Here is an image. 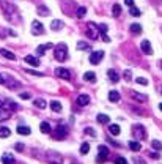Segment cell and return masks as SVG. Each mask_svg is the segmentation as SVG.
I'll use <instances>...</instances> for the list:
<instances>
[{
	"instance_id": "8d00e7d4",
	"label": "cell",
	"mask_w": 162,
	"mask_h": 164,
	"mask_svg": "<svg viewBox=\"0 0 162 164\" xmlns=\"http://www.w3.org/2000/svg\"><path fill=\"white\" fill-rule=\"evenodd\" d=\"M129 13H131V16H134V17H139V16H140V10H139V8H136V6H131Z\"/></svg>"
},
{
	"instance_id": "3957f363",
	"label": "cell",
	"mask_w": 162,
	"mask_h": 164,
	"mask_svg": "<svg viewBox=\"0 0 162 164\" xmlns=\"http://www.w3.org/2000/svg\"><path fill=\"white\" fill-rule=\"evenodd\" d=\"M87 36L90 40H96L99 36V25H96L95 22H88L87 27Z\"/></svg>"
},
{
	"instance_id": "6da1fadb",
	"label": "cell",
	"mask_w": 162,
	"mask_h": 164,
	"mask_svg": "<svg viewBox=\"0 0 162 164\" xmlns=\"http://www.w3.org/2000/svg\"><path fill=\"white\" fill-rule=\"evenodd\" d=\"M55 59L58 62H65L68 59V46L65 43H60L55 46Z\"/></svg>"
},
{
	"instance_id": "8fae6325",
	"label": "cell",
	"mask_w": 162,
	"mask_h": 164,
	"mask_svg": "<svg viewBox=\"0 0 162 164\" xmlns=\"http://www.w3.org/2000/svg\"><path fill=\"white\" fill-rule=\"evenodd\" d=\"M140 48H142L143 54H148V55H151V54H153L151 44H150V41H148V40H143V41H142V44H140Z\"/></svg>"
},
{
	"instance_id": "7bdbcfd3",
	"label": "cell",
	"mask_w": 162,
	"mask_h": 164,
	"mask_svg": "<svg viewBox=\"0 0 162 164\" xmlns=\"http://www.w3.org/2000/svg\"><path fill=\"white\" fill-rule=\"evenodd\" d=\"M115 164H128V161H126L124 158H121V156H120V158H116V159H115Z\"/></svg>"
},
{
	"instance_id": "e0dca14e",
	"label": "cell",
	"mask_w": 162,
	"mask_h": 164,
	"mask_svg": "<svg viewBox=\"0 0 162 164\" xmlns=\"http://www.w3.org/2000/svg\"><path fill=\"white\" fill-rule=\"evenodd\" d=\"M109 99L112 103H118L120 101V93L116 92V90H110L109 92Z\"/></svg>"
},
{
	"instance_id": "681fc988",
	"label": "cell",
	"mask_w": 162,
	"mask_h": 164,
	"mask_svg": "<svg viewBox=\"0 0 162 164\" xmlns=\"http://www.w3.org/2000/svg\"><path fill=\"white\" fill-rule=\"evenodd\" d=\"M159 109H160V111H162V103H160V104H159Z\"/></svg>"
},
{
	"instance_id": "8992f818",
	"label": "cell",
	"mask_w": 162,
	"mask_h": 164,
	"mask_svg": "<svg viewBox=\"0 0 162 164\" xmlns=\"http://www.w3.org/2000/svg\"><path fill=\"white\" fill-rule=\"evenodd\" d=\"M102 57H104L102 51H95V52L90 54V63H91V65H98V63L102 60Z\"/></svg>"
},
{
	"instance_id": "4dcf8cb0",
	"label": "cell",
	"mask_w": 162,
	"mask_h": 164,
	"mask_svg": "<svg viewBox=\"0 0 162 164\" xmlns=\"http://www.w3.org/2000/svg\"><path fill=\"white\" fill-rule=\"evenodd\" d=\"M77 49L79 51H87V49H90V44L85 43V41H79L77 43Z\"/></svg>"
},
{
	"instance_id": "9c48e42d",
	"label": "cell",
	"mask_w": 162,
	"mask_h": 164,
	"mask_svg": "<svg viewBox=\"0 0 162 164\" xmlns=\"http://www.w3.org/2000/svg\"><path fill=\"white\" fill-rule=\"evenodd\" d=\"M55 76L65 79V80H69V79H71V73H69L66 68H57V70H55Z\"/></svg>"
},
{
	"instance_id": "f1b7e54d",
	"label": "cell",
	"mask_w": 162,
	"mask_h": 164,
	"mask_svg": "<svg viewBox=\"0 0 162 164\" xmlns=\"http://www.w3.org/2000/svg\"><path fill=\"white\" fill-rule=\"evenodd\" d=\"M35 106H38L40 109H46L47 107V103L44 101L43 98H40V99H35Z\"/></svg>"
},
{
	"instance_id": "4316f807",
	"label": "cell",
	"mask_w": 162,
	"mask_h": 164,
	"mask_svg": "<svg viewBox=\"0 0 162 164\" xmlns=\"http://www.w3.org/2000/svg\"><path fill=\"white\" fill-rule=\"evenodd\" d=\"M40 128H41V133H44V134L50 133V125H49L47 122H43V123L40 125Z\"/></svg>"
},
{
	"instance_id": "7c38bea8",
	"label": "cell",
	"mask_w": 162,
	"mask_h": 164,
	"mask_svg": "<svg viewBox=\"0 0 162 164\" xmlns=\"http://www.w3.org/2000/svg\"><path fill=\"white\" fill-rule=\"evenodd\" d=\"M76 103H77L79 106H82V107H84V106H87V104L90 103V96H88V95H79Z\"/></svg>"
},
{
	"instance_id": "ba28073f",
	"label": "cell",
	"mask_w": 162,
	"mask_h": 164,
	"mask_svg": "<svg viewBox=\"0 0 162 164\" xmlns=\"http://www.w3.org/2000/svg\"><path fill=\"white\" fill-rule=\"evenodd\" d=\"M134 134L137 136V141H143L146 137L145 126H143V125H136V126H134Z\"/></svg>"
},
{
	"instance_id": "d6a6232c",
	"label": "cell",
	"mask_w": 162,
	"mask_h": 164,
	"mask_svg": "<svg viewBox=\"0 0 162 164\" xmlns=\"http://www.w3.org/2000/svg\"><path fill=\"white\" fill-rule=\"evenodd\" d=\"M50 107H52V111L60 112V111H61V103H58V101H52V103H50Z\"/></svg>"
},
{
	"instance_id": "f907efd6",
	"label": "cell",
	"mask_w": 162,
	"mask_h": 164,
	"mask_svg": "<svg viewBox=\"0 0 162 164\" xmlns=\"http://www.w3.org/2000/svg\"><path fill=\"white\" fill-rule=\"evenodd\" d=\"M2 106H3V103H2V101H0V107H2Z\"/></svg>"
},
{
	"instance_id": "e575fe53",
	"label": "cell",
	"mask_w": 162,
	"mask_h": 164,
	"mask_svg": "<svg viewBox=\"0 0 162 164\" xmlns=\"http://www.w3.org/2000/svg\"><path fill=\"white\" fill-rule=\"evenodd\" d=\"M131 32L132 33H140L142 32V25L140 24H131Z\"/></svg>"
},
{
	"instance_id": "f546056e",
	"label": "cell",
	"mask_w": 162,
	"mask_h": 164,
	"mask_svg": "<svg viewBox=\"0 0 162 164\" xmlns=\"http://www.w3.org/2000/svg\"><path fill=\"white\" fill-rule=\"evenodd\" d=\"M112 13H113V16L116 17V16H120L121 14V6L118 5V3H115L113 6H112Z\"/></svg>"
},
{
	"instance_id": "44dd1931",
	"label": "cell",
	"mask_w": 162,
	"mask_h": 164,
	"mask_svg": "<svg viewBox=\"0 0 162 164\" xmlns=\"http://www.w3.org/2000/svg\"><path fill=\"white\" fill-rule=\"evenodd\" d=\"M0 54L5 57V59H8V60H14L16 59V55L13 52H10V51H6V49H0Z\"/></svg>"
},
{
	"instance_id": "277c9868",
	"label": "cell",
	"mask_w": 162,
	"mask_h": 164,
	"mask_svg": "<svg viewBox=\"0 0 162 164\" xmlns=\"http://www.w3.org/2000/svg\"><path fill=\"white\" fill-rule=\"evenodd\" d=\"M47 161H49L50 164H63L61 155L57 153V152H49V153H47Z\"/></svg>"
},
{
	"instance_id": "603a6c76",
	"label": "cell",
	"mask_w": 162,
	"mask_h": 164,
	"mask_svg": "<svg viewBox=\"0 0 162 164\" xmlns=\"http://www.w3.org/2000/svg\"><path fill=\"white\" fill-rule=\"evenodd\" d=\"M84 79L87 82H95L96 80V74H95L93 71H88V73H85V74H84Z\"/></svg>"
},
{
	"instance_id": "cb8c5ba5",
	"label": "cell",
	"mask_w": 162,
	"mask_h": 164,
	"mask_svg": "<svg viewBox=\"0 0 162 164\" xmlns=\"http://www.w3.org/2000/svg\"><path fill=\"white\" fill-rule=\"evenodd\" d=\"M2 161H3V164H13L14 162V158L11 156L10 153H5L3 156H2Z\"/></svg>"
},
{
	"instance_id": "ee69618b",
	"label": "cell",
	"mask_w": 162,
	"mask_h": 164,
	"mask_svg": "<svg viewBox=\"0 0 162 164\" xmlns=\"http://www.w3.org/2000/svg\"><path fill=\"white\" fill-rule=\"evenodd\" d=\"M131 76H132V73H131L129 70H126V71H124V79H126V80H131Z\"/></svg>"
},
{
	"instance_id": "484cf974",
	"label": "cell",
	"mask_w": 162,
	"mask_h": 164,
	"mask_svg": "<svg viewBox=\"0 0 162 164\" xmlns=\"http://www.w3.org/2000/svg\"><path fill=\"white\" fill-rule=\"evenodd\" d=\"M36 11H38V14H40V16H49V14H50V11L47 10L46 6H43V5L36 8Z\"/></svg>"
},
{
	"instance_id": "83f0119b",
	"label": "cell",
	"mask_w": 162,
	"mask_h": 164,
	"mask_svg": "<svg viewBox=\"0 0 162 164\" xmlns=\"http://www.w3.org/2000/svg\"><path fill=\"white\" fill-rule=\"evenodd\" d=\"M50 27H52V30H55V32H57V30H60L61 27H63V22H61V21H58V19H55V21H52V25H50Z\"/></svg>"
},
{
	"instance_id": "d6986e66",
	"label": "cell",
	"mask_w": 162,
	"mask_h": 164,
	"mask_svg": "<svg viewBox=\"0 0 162 164\" xmlns=\"http://www.w3.org/2000/svg\"><path fill=\"white\" fill-rule=\"evenodd\" d=\"M96 120L99 122V123H102V125H107V123L110 122V117H109V115H105V114H99V115L96 117Z\"/></svg>"
},
{
	"instance_id": "ac0fdd59",
	"label": "cell",
	"mask_w": 162,
	"mask_h": 164,
	"mask_svg": "<svg viewBox=\"0 0 162 164\" xmlns=\"http://www.w3.org/2000/svg\"><path fill=\"white\" fill-rule=\"evenodd\" d=\"M17 133H19V134H22V136H29V134L32 133V130L29 128V126L19 125V126H17Z\"/></svg>"
},
{
	"instance_id": "5b68a950",
	"label": "cell",
	"mask_w": 162,
	"mask_h": 164,
	"mask_svg": "<svg viewBox=\"0 0 162 164\" xmlns=\"http://www.w3.org/2000/svg\"><path fill=\"white\" fill-rule=\"evenodd\" d=\"M66 136H68V128L63 125H58L55 131H53V137H57V139H65Z\"/></svg>"
},
{
	"instance_id": "bcb514c9",
	"label": "cell",
	"mask_w": 162,
	"mask_h": 164,
	"mask_svg": "<svg viewBox=\"0 0 162 164\" xmlns=\"http://www.w3.org/2000/svg\"><path fill=\"white\" fill-rule=\"evenodd\" d=\"M124 3L128 6H134V0H124Z\"/></svg>"
},
{
	"instance_id": "7a4b0ae2",
	"label": "cell",
	"mask_w": 162,
	"mask_h": 164,
	"mask_svg": "<svg viewBox=\"0 0 162 164\" xmlns=\"http://www.w3.org/2000/svg\"><path fill=\"white\" fill-rule=\"evenodd\" d=\"M0 84H3V85H6V87H19V85H21L17 80H14L11 76L5 74V73H0Z\"/></svg>"
},
{
	"instance_id": "c3c4849f",
	"label": "cell",
	"mask_w": 162,
	"mask_h": 164,
	"mask_svg": "<svg viewBox=\"0 0 162 164\" xmlns=\"http://www.w3.org/2000/svg\"><path fill=\"white\" fill-rule=\"evenodd\" d=\"M22 148H24V145H22V144H16V150H19V152H21Z\"/></svg>"
},
{
	"instance_id": "30bf717a",
	"label": "cell",
	"mask_w": 162,
	"mask_h": 164,
	"mask_svg": "<svg viewBox=\"0 0 162 164\" xmlns=\"http://www.w3.org/2000/svg\"><path fill=\"white\" fill-rule=\"evenodd\" d=\"M32 33H33V35H43V33H44L43 24H41V22H36V21H35V22L32 24Z\"/></svg>"
},
{
	"instance_id": "f6af8a7d",
	"label": "cell",
	"mask_w": 162,
	"mask_h": 164,
	"mask_svg": "<svg viewBox=\"0 0 162 164\" xmlns=\"http://www.w3.org/2000/svg\"><path fill=\"white\" fill-rule=\"evenodd\" d=\"M19 96H21L22 99H29V98H30V93H27V92H22V93H21Z\"/></svg>"
},
{
	"instance_id": "d4e9b609",
	"label": "cell",
	"mask_w": 162,
	"mask_h": 164,
	"mask_svg": "<svg viewBox=\"0 0 162 164\" xmlns=\"http://www.w3.org/2000/svg\"><path fill=\"white\" fill-rule=\"evenodd\" d=\"M11 134V130L10 128H6V126H2V128H0V137H8V136Z\"/></svg>"
},
{
	"instance_id": "b9f144b4",
	"label": "cell",
	"mask_w": 162,
	"mask_h": 164,
	"mask_svg": "<svg viewBox=\"0 0 162 164\" xmlns=\"http://www.w3.org/2000/svg\"><path fill=\"white\" fill-rule=\"evenodd\" d=\"M85 134H90V136H93V137L96 136V133H95L93 128H85Z\"/></svg>"
},
{
	"instance_id": "4fadbf2b",
	"label": "cell",
	"mask_w": 162,
	"mask_h": 164,
	"mask_svg": "<svg viewBox=\"0 0 162 164\" xmlns=\"http://www.w3.org/2000/svg\"><path fill=\"white\" fill-rule=\"evenodd\" d=\"M131 96H132V99H136V101H139V103H146V95H142V93H136V92H131Z\"/></svg>"
},
{
	"instance_id": "2e32d148",
	"label": "cell",
	"mask_w": 162,
	"mask_h": 164,
	"mask_svg": "<svg viewBox=\"0 0 162 164\" xmlns=\"http://www.w3.org/2000/svg\"><path fill=\"white\" fill-rule=\"evenodd\" d=\"M24 60H25L27 63H30V65H33V66H38V65H40V60H38L36 57H33V55H25Z\"/></svg>"
},
{
	"instance_id": "5bb4252c",
	"label": "cell",
	"mask_w": 162,
	"mask_h": 164,
	"mask_svg": "<svg viewBox=\"0 0 162 164\" xmlns=\"http://www.w3.org/2000/svg\"><path fill=\"white\" fill-rule=\"evenodd\" d=\"M107 29H109V27H107L105 24H101V25H99V33L102 35V40H104L105 43H109L110 40H109V36H107Z\"/></svg>"
},
{
	"instance_id": "7402d4cb",
	"label": "cell",
	"mask_w": 162,
	"mask_h": 164,
	"mask_svg": "<svg viewBox=\"0 0 162 164\" xmlns=\"http://www.w3.org/2000/svg\"><path fill=\"white\" fill-rule=\"evenodd\" d=\"M129 148H131L132 152H140V150H142V145H140V142L131 141V142H129Z\"/></svg>"
},
{
	"instance_id": "7dc6e473",
	"label": "cell",
	"mask_w": 162,
	"mask_h": 164,
	"mask_svg": "<svg viewBox=\"0 0 162 164\" xmlns=\"http://www.w3.org/2000/svg\"><path fill=\"white\" fill-rule=\"evenodd\" d=\"M150 156L154 158V159H159V153H150Z\"/></svg>"
},
{
	"instance_id": "60d3db41",
	"label": "cell",
	"mask_w": 162,
	"mask_h": 164,
	"mask_svg": "<svg viewBox=\"0 0 162 164\" xmlns=\"http://www.w3.org/2000/svg\"><path fill=\"white\" fill-rule=\"evenodd\" d=\"M137 82H139L140 85H146V84H148V80H146L145 77H137Z\"/></svg>"
},
{
	"instance_id": "816d5d0a",
	"label": "cell",
	"mask_w": 162,
	"mask_h": 164,
	"mask_svg": "<svg viewBox=\"0 0 162 164\" xmlns=\"http://www.w3.org/2000/svg\"><path fill=\"white\" fill-rule=\"evenodd\" d=\"M160 93H162V88H160Z\"/></svg>"
},
{
	"instance_id": "ffe728a7",
	"label": "cell",
	"mask_w": 162,
	"mask_h": 164,
	"mask_svg": "<svg viewBox=\"0 0 162 164\" xmlns=\"http://www.w3.org/2000/svg\"><path fill=\"white\" fill-rule=\"evenodd\" d=\"M107 76H109V79L112 82H118L120 80V77H118V74H116L115 70H109V71H107Z\"/></svg>"
},
{
	"instance_id": "d590c367",
	"label": "cell",
	"mask_w": 162,
	"mask_h": 164,
	"mask_svg": "<svg viewBox=\"0 0 162 164\" xmlns=\"http://www.w3.org/2000/svg\"><path fill=\"white\" fill-rule=\"evenodd\" d=\"M88 152H90V144L84 142L82 145H80V153H82V155H87Z\"/></svg>"
},
{
	"instance_id": "52a82bcc",
	"label": "cell",
	"mask_w": 162,
	"mask_h": 164,
	"mask_svg": "<svg viewBox=\"0 0 162 164\" xmlns=\"http://www.w3.org/2000/svg\"><path fill=\"white\" fill-rule=\"evenodd\" d=\"M98 162H104L109 156V148L105 147V145H99V148H98Z\"/></svg>"
},
{
	"instance_id": "836d02e7",
	"label": "cell",
	"mask_w": 162,
	"mask_h": 164,
	"mask_svg": "<svg viewBox=\"0 0 162 164\" xmlns=\"http://www.w3.org/2000/svg\"><path fill=\"white\" fill-rule=\"evenodd\" d=\"M85 14H87V8H85V6H80L79 10H77V13H76V16L79 17V19H82Z\"/></svg>"
},
{
	"instance_id": "74e56055",
	"label": "cell",
	"mask_w": 162,
	"mask_h": 164,
	"mask_svg": "<svg viewBox=\"0 0 162 164\" xmlns=\"http://www.w3.org/2000/svg\"><path fill=\"white\" fill-rule=\"evenodd\" d=\"M25 73H29V74H32V76H38V77H43L44 76L43 73H40V71H32V70H25Z\"/></svg>"
},
{
	"instance_id": "ab89813d",
	"label": "cell",
	"mask_w": 162,
	"mask_h": 164,
	"mask_svg": "<svg viewBox=\"0 0 162 164\" xmlns=\"http://www.w3.org/2000/svg\"><path fill=\"white\" fill-rule=\"evenodd\" d=\"M132 161H134V164H146L145 161H143L142 158H139V156H134V158H132Z\"/></svg>"
},
{
	"instance_id": "1f68e13d",
	"label": "cell",
	"mask_w": 162,
	"mask_h": 164,
	"mask_svg": "<svg viewBox=\"0 0 162 164\" xmlns=\"http://www.w3.org/2000/svg\"><path fill=\"white\" fill-rule=\"evenodd\" d=\"M109 131H110L113 136H118V134H120V126H118V125H110V126H109Z\"/></svg>"
},
{
	"instance_id": "f35d334b",
	"label": "cell",
	"mask_w": 162,
	"mask_h": 164,
	"mask_svg": "<svg viewBox=\"0 0 162 164\" xmlns=\"http://www.w3.org/2000/svg\"><path fill=\"white\" fill-rule=\"evenodd\" d=\"M151 145H153V148H156V150H160L162 148V142H159V141H153Z\"/></svg>"
},
{
	"instance_id": "9a60e30c",
	"label": "cell",
	"mask_w": 162,
	"mask_h": 164,
	"mask_svg": "<svg viewBox=\"0 0 162 164\" xmlns=\"http://www.w3.org/2000/svg\"><path fill=\"white\" fill-rule=\"evenodd\" d=\"M50 48H52L50 43H47V44H41V46L36 48V54H38V55H44V54H46L44 51H47V49H50Z\"/></svg>"
}]
</instances>
